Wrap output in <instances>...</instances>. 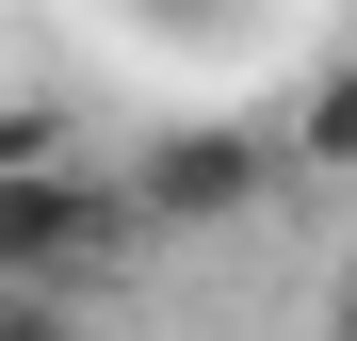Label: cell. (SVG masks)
I'll return each instance as SVG.
<instances>
[{
	"label": "cell",
	"mask_w": 357,
	"mask_h": 341,
	"mask_svg": "<svg viewBox=\"0 0 357 341\" xmlns=\"http://www.w3.org/2000/svg\"><path fill=\"white\" fill-rule=\"evenodd\" d=\"M82 130H66V114H49V98H0V179H33V162H66Z\"/></svg>",
	"instance_id": "277c9868"
},
{
	"label": "cell",
	"mask_w": 357,
	"mask_h": 341,
	"mask_svg": "<svg viewBox=\"0 0 357 341\" xmlns=\"http://www.w3.org/2000/svg\"><path fill=\"white\" fill-rule=\"evenodd\" d=\"M325 341H357V276H341V293H325Z\"/></svg>",
	"instance_id": "8992f818"
},
{
	"label": "cell",
	"mask_w": 357,
	"mask_h": 341,
	"mask_svg": "<svg viewBox=\"0 0 357 341\" xmlns=\"http://www.w3.org/2000/svg\"><path fill=\"white\" fill-rule=\"evenodd\" d=\"M146 260V227H130V179H98V162H33V179H0V293H49V309H82L114 293V276Z\"/></svg>",
	"instance_id": "6da1fadb"
},
{
	"label": "cell",
	"mask_w": 357,
	"mask_h": 341,
	"mask_svg": "<svg viewBox=\"0 0 357 341\" xmlns=\"http://www.w3.org/2000/svg\"><path fill=\"white\" fill-rule=\"evenodd\" d=\"M276 195V146L260 130H162L130 162V227H227V211H260Z\"/></svg>",
	"instance_id": "7a4b0ae2"
},
{
	"label": "cell",
	"mask_w": 357,
	"mask_h": 341,
	"mask_svg": "<svg viewBox=\"0 0 357 341\" xmlns=\"http://www.w3.org/2000/svg\"><path fill=\"white\" fill-rule=\"evenodd\" d=\"M292 162H325V179H357V66H325L309 98H292Z\"/></svg>",
	"instance_id": "3957f363"
},
{
	"label": "cell",
	"mask_w": 357,
	"mask_h": 341,
	"mask_svg": "<svg viewBox=\"0 0 357 341\" xmlns=\"http://www.w3.org/2000/svg\"><path fill=\"white\" fill-rule=\"evenodd\" d=\"M0 341H82V309H49V293H0Z\"/></svg>",
	"instance_id": "5b68a950"
}]
</instances>
